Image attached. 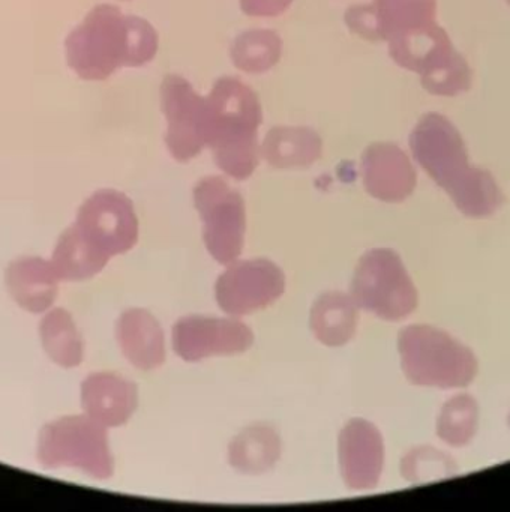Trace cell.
<instances>
[{
    "mask_svg": "<svg viewBox=\"0 0 510 512\" xmlns=\"http://www.w3.org/2000/svg\"><path fill=\"white\" fill-rule=\"evenodd\" d=\"M410 149L417 164L462 214L485 218L500 208L503 196L494 176L471 166L464 139L446 116L423 115L411 131Z\"/></svg>",
    "mask_w": 510,
    "mask_h": 512,
    "instance_id": "obj_1",
    "label": "cell"
},
{
    "mask_svg": "<svg viewBox=\"0 0 510 512\" xmlns=\"http://www.w3.org/2000/svg\"><path fill=\"white\" fill-rule=\"evenodd\" d=\"M66 62L80 79L102 82L122 67H143L158 53V34L114 5L93 8L65 41Z\"/></svg>",
    "mask_w": 510,
    "mask_h": 512,
    "instance_id": "obj_2",
    "label": "cell"
},
{
    "mask_svg": "<svg viewBox=\"0 0 510 512\" xmlns=\"http://www.w3.org/2000/svg\"><path fill=\"white\" fill-rule=\"evenodd\" d=\"M263 110L257 94L234 77L216 80L204 107V140L216 166L245 181L260 163L258 128Z\"/></svg>",
    "mask_w": 510,
    "mask_h": 512,
    "instance_id": "obj_3",
    "label": "cell"
},
{
    "mask_svg": "<svg viewBox=\"0 0 510 512\" xmlns=\"http://www.w3.org/2000/svg\"><path fill=\"white\" fill-rule=\"evenodd\" d=\"M396 65L419 74L423 89L438 97H456L470 91L473 71L459 55L449 35L437 22L387 41Z\"/></svg>",
    "mask_w": 510,
    "mask_h": 512,
    "instance_id": "obj_4",
    "label": "cell"
},
{
    "mask_svg": "<svg viewBox=\"0 0 510 512\" xmlns=\"http://www.w3.org/2000/svg\"><path fill=\"white\" fill-rule=\"evenodd\" d=\"M402 370L414 385L465 388L477 373L474 353L434 326L413 325L398 337Z\"/></svg>",
    "mask_w": 510,
    "mask_h": 512,
    "instance_id": "obj_5",
    "label": "cell"
},
{
    "mask_svg": "<svg viewBox=\"0 0 510 512\" xmlns=\"http://www.w3.org/2000/svg\"><path fill=\"white\" fill-rule=\"evenodd\" d=\"M39 461L45 467H75L93 478L113 475L107 430L90 416H65L42 428Z\"/></svg>",
    "mask_w": 510,
    "mask_h": 512,
    "instance_id": "obj_6",
    "label": "cell"
},
{
    "mask_svg": "<svg viewBox=\"0 0 510 512\" xmlns=\"http://www.w3.org/2000/svg\"><path fill=\"white\" fill-rule=\"evenodd\" d=\"M351 298L357 307L389 322L410 316L417 307V290L401 257L386 248L368 251L359 260Z\"/></svg>",
    "mask_w": 510,
    "mask_h": 512,
    "instance_id": "obj_7",
    "label": "cell"
},
{
    "mask_svg": "<svg viewBox=\"0 0 510 512\" xmlns=\"http://www.w3.org/2000/svg\"><path fill=\"white\" fill-rule=\"evenodd\" d=\"M194 205L203 220V239L210 256L230 265L242 253L245 241V202L219 176H207L194 188Z\"/></svg>",
    "mask_w": 510,
    "mask_h": 512,
    "instance_id": "obj_8",
    "label": "cell"
},
{
    "mask_svg": "<svg viewBox=\"0 0 510 512\" xmlns=\"http://www.w3.org/2000/svg\"><path fill=\"white\" fill-rule=\"evenodd\" d=\"M93 250L105 259L131 250L138 239L134 205L123 193L101 190L89 197L74 224Z\"/></svg>",
    "mask_w": 510,
    "mask_h": 512,
    "instance_id": "obj_9",
    "label": "cell"
},
{
    "mask_svg": "<svg viewBox=\"0 0 510 512\" xmlns=\"http://www.w3.org/2000/svg\"><path fill=\"white\" fill-rule=\"evenodd\" d=\"M285 290L284 272L266 259L233 262L216 280V302L230 316H246L269 307Z\"/></svg>",
    "mask_w": 510,
    "mask_h": 512,
    "instance_id": "obj_10",
    "label": "cell"
},
{
    "mask_svg": "<svg viewBox=\"0 0 510 512\" xmlns=\"http://www.w3.org/2000/svg\"><path fill=\"white\" fill-rule=\"evenodd\" d=\"M161 107L167 118L165 145L174 160L186 163L206 148L204 107L206 98L180 76L168 74L161 83Z\"/></svg>",
    "mask_w": 510,
    "mask_h": 512,
    "instance_id": "obj_11",
    "label": "cell"
},
{
    "mask_svg": "<svg viewBox=\"0 0 510 512\" xmlns=\"http://www.w3.org/2000/svg\"><path fill=\"white\" fill-rule=\"evenodd\" d=\"M254 335L239 320L188 316L173 328V349L183 361L197 362L216 355L246 352Z\"/></svg>",
    "mask_w": 510,
    "mask_h": 512,
    "instance_id": "obj_12",
    "label": "cell"
},
{
    "mask_svg": "<svg viewBox=\"0 0 510 512\" xmlns=\"http://www.w3.org/2000/svg\"><path fill=\"white\" fill-rule=\"evenodd\" d=\"M437 0H372L348 8V29L369 41H389L435 22Z\"/></svg>",
    "mask_w": 510,
    "mask_h": 512,
    "instance_id": "obj_13",
    "label": "cell"
},
{
    "mask_svg": "<svg viewBox=\"0 0 510 512\" xmlns=\"http://www.w3.org/2000/svg\"><path fill=\"white\" fill-rule=\"evenodd\" d=\"M342 478L353 490H372L380 481L384 443L380 431L363 419H351L339 434Z\"/></svg>",
    "mask_w": 510,
    "mask_h": 512,
    "instance_id": "obj_14",
    "label": "cell"
},
{
    "mask_svg": "<svg viewBox=\"0 0 510 512\" xmlns=\"http://www.w3.org/2000/svg\"><path fill=\"white\" fill-rule=\"evenodd\" d=\"M363 185L374 199L404 202L416 188L417 176L410 158L395 143H371L362 155Z\"/></svg>",
    "mask_w": 510,
    "mask_h": 512,
    "instance_id": "obj_15",
    "label": "cell"
},
{
    "mask_svg": "<svg viewBox=\"0 0 510 512\" xmlns=\"http://www.w3.org/2000/svg\"><path fill=\"white\" fill-rule=\"evenodd\" d=\"M137 403V386L119 374H90L81 385L84 412L104 427L125 424L137 409Z\"/></svg>",
    "mask_w": 510,
    "mask_h": 512,
    "instance_id": "obj_16",
    "label": "cell"
},
{
    "mask_svg": "<svg viewBox=\"0 0 510 512\" xmlns=\"http://www.w3.org/2000/svg\"><path fill=\"white\" fill-rule=\"evenodd\" d=\"M116 337L123 355L134 367L149 371L164 364V332L149 311H125L117 320Z\"/></svg>",
    "mask_w": 510,
    "mask_h": 512,
    "instance_id": "obj_17",
    "label": "cell"
},
{
    "mask_svg": "<svg viewBox=\"0 0 510 512\" xmlns=\"http://www.w3.org/2000/svg\"><path fill=\"white\" fill-rule=\"evenodd\" d=\"M6 287L14 301L30 313H44L53 305L59 277L51 262L39 257H23L6 269Z\"/></svg>",
    "mask_w": 510,
    "mask_h": 512,
    "instance_id": "obj_18",
    "label": "cell"
},
{
    "mask_svg": "<svg viewBox=\"0 0 510 512\" xmlns=\"http://www.w3.org/2000/svg\"><path fill=\"white\" fill-rule=\"evenodd\" d=\"M309 322L315 337L324 346H344L356 334L359 307L351 295L324 293L312 305Z\"/></svg>",
    "mask_w": 510,
    "mask_h": 512,
    "instance_id": "obj_19",
    "label": "cell"
},
{
    "mask_svg": "<svg viewBox=\"0 0 510 512\" xmlns=\"http://www.w3.org/2000/svg\"><path fill=\"white\" fill-rule=\"evenodd\" d=\"M323 142L311 128L275 127L267 133L261 154L276 169L309 167L320 160Z\"/></svg>",
    "mask_w": 510,
    "mask_h": 512,
    "instance_id": "obj_20",
    "label": "cell"
},
{
    "mask_svg": "<svg viewBox=\"0 0 510 512\" xmlns=\"http://www.w3.org/2000/svg\"><path fill=\"white\" fill-rule=\"evenodd\" d=\"M281 457V440L269 425L257 424L243 430L228 448V460L242 473L267 472Z\"/></svg>",
    "mask_w": 510,
    "mask_h": 512,
    "instance_id": "obj_21",
    "label": "cell"
},
{
    "mask_svg": "<svg viewBox=\"0 0 510 512\" xmlns=\"http://www.w3.org/2000/svg\"><path fill=\"white\" fill-rule=\"evenodd\" d=\"M108 260L93 250L89 242L81 236L77 227L72 226L60 236L54 248L53 265L59 280L81 281L99 274Z\"/></svg>",
    "mask_w": 510,
    "mask_h": 512,
    "instance_id": "obj_22",
    "label": "cell"
},
{
    "mask_svg": "<svg viewBox=\"0 0 510 512\" xmlns=\"http://www.w3.org/2000/svg\"><path fill=\"white\" fill-rule=\"evenodd\" d=\"M42 347L51 361L63 368H74L83 361V340L72 320L63 308L50 311L39 325Z\"/></svg>",
    "mask_w": 510,
    "mask_h": 512,
    "instance_id": "obj_23",
    "label": "cell"
},
{
    "mask_svg": "<svg viewBox=\"0 0 510 512\" xmlns=\"http://www.w3.org/2000/svg\"><path fill=\"white\" fill-rule=\"evenodd\" d=\"M281 55V38L267 29L243 32L234 40L230 52L234 67L248 74L266 73L278 64Z\"/></svg>",
    "mask_w": 510,
    "mask_h": 512,
    "instance_id": "obj_24",
    "label": "cell"
},
{
    "mask_svg": "<svg viewBox=\"0 0 510 512\" xmlns=\"http://www.w3.org/2000/svg\"><path fill=\"white\" fill-rule=\"evenodd\" d=\"M479 422V407L470 395H458L444 404L437 422L438 437L452 446H464L473 439Z\"/></svg>",
    "mask_w": 510,
    "mask_h": 512,
    "instance_id": "obj_25",
    "label": "cell"
},
{
    "mask_svg": "<svg viewBox=\"0 0 510 512\" xmlns=\"http://www.w3.org/2000/svg\"><path fill=\"white\" fill-rule=\"evenodd\" d=\"M293 4V0H240V10L249 17H278Z\"/></svg>",
    "mask_w": 510,
    "mask_h": 512,
    "instance_id": "obj_26",
    "label": "cell"
},
{
    "mask_svg": "<svg viewBox=\"0 0 510 512\" xmlns=\"http://www.w3.org/2000/svg\"><path fill=\"white\" fill-rule=\"evenodd\" d=\"M507 4H509V5H510V0H507Z\"/></svg>",
    "mask_w": 510,
    "mask_h": 512,
    "instance_id": "obj_27",
    "label": "cell"
}]
</instances>
